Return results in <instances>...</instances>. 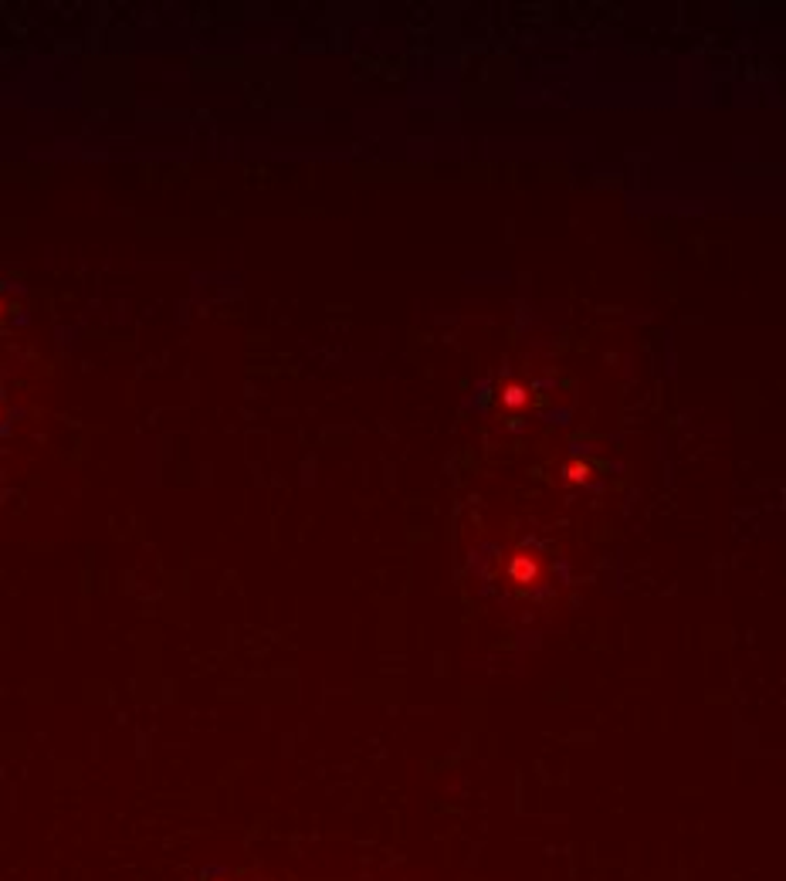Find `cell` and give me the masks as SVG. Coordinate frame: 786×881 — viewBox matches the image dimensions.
<instances>
[]
</instances>
